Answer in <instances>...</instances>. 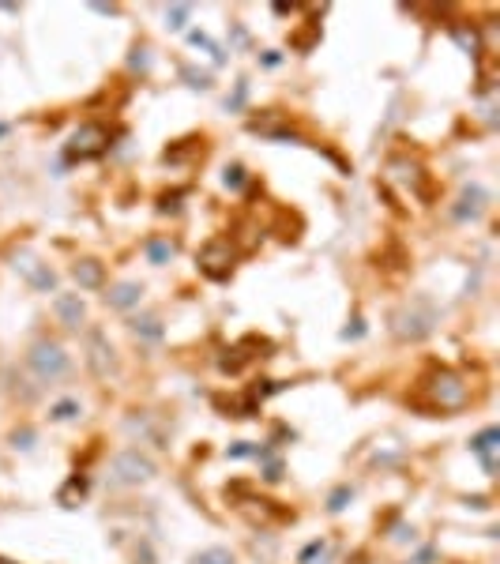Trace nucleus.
<instances>
[{
  "label": "nucleus",
  "mask_w": 500,
  "mask_h": 564,
  "mask_svg": "<svg viewBox=\"0 0 500 564\" xmlns=\"http://www.w3.org/2000/svg\"><path fill=\"white\" fill-rule=\"evenodd\" d=\"M151 478H154V463L140 448L117 451L113 463H109V482L113 485H140V482H151Z\"/></svg>",
  "instance_id": "5"
},
{
  "label": "nucleus",
  "mask_w": 500,
  "mask_h": 564,
  "mask_svg": "<svg viewBox=\"0 0 500 564\" xmlns=\"http://www.w3.org/2000/svg\"><path fill=\"white\" fill-rule=\"evenodd\" d=\"M485 203H489V192L481 188V184H467L462 196H459V203L451 207V215H455L459 222H474V218L485 215Z\"/></svg>",
  "instance_id": "9"
},
{
  "label": "nucleus",
  "mask_w": 500,
  "mask_h": 564,
  "mask_svg": "<svg viewBox=\"0 0 500 564\" xmlns=\"http://www.w3.org/2000/svg\"><path fill=\"white\" fill-rule=\"evenodd\" d=\"M196 264H200V271L207 275V279H215V282L229 279V275H234V264H237L234 237H211V241L200 248Z\"/></svg>",
  "instance_id": "4"
},
{
  "label": "nucleus",
  "mask_w": 500,
  "mask_h": 564,
  "mask_svg": "<svg viewBox=\"0 0 500 564\" xmlns=\"http://www.w3.org/2000/svg\"><path fill=\"white\" fill-rule=\"evenodd\" d=\"M192 151L203 154V140H181V147H166L162 159H166V162H181V159H188Z\"/></svg>",
  "instance_id": "18"
},
{
  "label": "nucleus",
  "mask_w": 500,
  "mask_h": 564,
  "mask_svg": "<svg viewBox=\"0 0 500 564\" xmlns=\"http://www.w3.org/2000/svg\"><path fill=\"white\" fill-rule=\"evenodd\" d=\"M395 323V335L399 339H425L433 331V323H437V312L425 305V312H418V305H406L403 312H395L392 316Z\"/></svg>",
  "instance_id": "7"
},
{
  "label": "nucleus",
  "mask_w": 500,
  "mask_h": 564,
  "mask_svg": "<svg viewBox=\"0 0 500 564\" xmlns=\"http://www.w3.org/2000/svg\"><path fill=\"white\" fill-rule=\"evenodd\" d=\"M26 369L38 376L42 384H57L72 373V362L64 354L61 343H49V339H38L31 350H26Z\"/></svg>",
  "instance_id": "1"
},
{
  "label": "nucleus",
  "mask_w": 500,
  "mask_h": 564,
  "mask_svg": "<svg viewBox=\"0 0 500 564\" xmlns=\"http://www.w3.org/2000/svg\"><path fill=\"white\" fill-rule=\"evenodd\" d=\"M245 98H248V83L241 79L237 90H234V98H226V109H241V106H245Z\"/></svg>",
  "instance_id": "29"
},
{
  "label": "nucleus",
  "mask_w": 500,
  "mask_h": 564,
  "mask_svg": "<svg viewBox=\"0 0 500 564\" xmlns=\"http://www.w3.org/2000/svg\"><path fill=\"white\" fill-rule=\"evenodd\" d=\"M245 166H226V170H222V184H226V188H245Z\"/></svg>",
  "instance_id": "24"
},
{
  "label": "nucleus",
  "mask_w": 500,
  "mask_h": 564,
  "mask_svg": "<svg viewBox=\"0 0 500 564\" xmlns=\"http://www.w3.org/2000/svg\"><path fill=\"white\" fill-rule=\"evenodd\" d=\"M425 392H429V399H433L437 410H462L467 399H470L462 376L451 373V369H433V376L425 380Z\"/></svg>",
  "instance_id": "3"
},
{
  "label": "nucleus",
  "mask_w": 500,
  "mask_h": 564,
  "mask_svg": "<svg viewBox=\"0 0 500 564\" xmlns=\"http://www.w3.org/2000/svg\"><path fill=\"white\" fill-rule=\"evenodd\" d=\"M128 64H132L136 72H147V64H151V53H147V45H140V49H132V61H128Z\"/></svg>",
  "instance_id": "31"
},
{
  "label": "nucleus",
  "mask_w": 500,
  "mask_h": 564,
  "mask_svg": "<svg viewBox=\"0 0 500 564\" xmlns=\"http://www.w3.org/2000/svg\"><path fill=\"white\" fill-rule=\"evenodd\" d=\"M12 444H15V448H34V429H15L12 433Z\"/></svg>",
  "instance_id": "30"
},
{
  "label": "nucleus",
  "mask_w": 500,
  "mask_h": 564,
  "mask_svg": "<svg viewBox=\"0 0 500 564\" xmlns=\"http://www.w3.org/2000/svg\"><path fill=\"white\" fill-rule=\"evenodd\" d=\"M113 147V132H109V124H102V121H87V124H79L76 132H72V140H68V159L72 162H90V159H102V154Z\"/></svg>",
  "instance_id": "2"
},
{
  "label": "nucleus",
  "mask_w": 500,
  "mask_h": 564,
  "mask_svg": "<svg viewBox=\"0 0 500 564\" xmlns=\"http://www.w3.org/2000/svg\"><path fill=\"white\" fill-rule=\"evenodd\" d=\"M365 335V328H361V320H354V328H346L342 331V339H361Z\"/></svg>",
  "instance_id": "32"
},
{
  "label": "nucleus",
  "mask_w": 500,
  "mask_h": 564,
  "mask_svg": "<svg viewBox=\"0 0 500 564\" xmlns=\"http://www.w3.org/2000/svg\"><path fill=\"white\" fill-rule=\"evenodd\" d=\"M72 275H76V282L83 286V290H98V286L106 282V267H102L98 260H76Z\"/></svg>",
  "instance_id": "13"
},
{
  "label": "nucleus",
  "mask_w": 500,
  "mask_h": 564,
  "mask_svg": "<svg viewBox=\"0 0 500 564\" xmlns=\"http://www.w3.org/2000/svg\"><path fill=\"white\" fill-rule=\"evenodd\" d=\"M226 456L229 459H245V456H256V448L248 440H237V444H229V448H226Z\"/></svg>",
  "instance_id": "28"
},
{
  "label": "nucleus",
  "mask_w": 500,
  "mask_h": 564,
  "mask_svg": "<svg viewBox=\"0 0 500 564\" xmlns=\"http://www.w3.org/2000/svg\"><path fill=\"white\" fill-rule=\"evenodd\" d=\"M181 76L188 79V87H196V90H211L215 87V79H211V72H196V68H181Z\"/></svg>",
  "instance_id": "21"
},
{
  "label": "nucleus",
  "mask_w": 500,
  "mask_h": 564,
  "mask_svg": "<svg viewBox=\"0 0 500 564\" xmlns=\"http://www.w3.org/2000/svg\"><path fill=\"white\" fill-rule=\"evenodd\" d=\"M15 271H19L38 293H53V290H57V271H53L49 264H42V260H34V256H26V252L15 256Z\"/></svg>",
  "instance_id": "8"
},
{
  "label": "nucleus",
  "mask_w": 500,
  "mask_h": 564,
  "mask_svg": "<svg viewBox=\"0 0 500 564\" xmlns=\"http://www.w3.org/2000/svg\"><path fill=\"white\" fill-rule=\"evenodd\" d=\"M140 298H143V286L140 282H117V286H109V290H106V301L113 305V309H120V312L136 309Z\"/></svg>",
  "instance_id": "12"
},
{
  "label": "nucleus",
  "mask_w": 500,
  "mask_h": 564,
  "mask_svg": "<svg viewBox=\"0 0 500 564\" xmlns=\"http://www.w3.org/2000/svg\"><path fill=\"white\" fill-rule=\"evenodd\" d=\"M350 501H354V489H350V485H339L335 493L328 497V512H335V515H339V512H342V508H346Z\"/></svg>",
  "instance_id": "22"
},
{
  "label": "nucleus",
  "mask_w": 500,
  "mask_h": 564,
  "mask_svg": "<svg viewBox=\"0 0 500 564\" xmlns=\"http://www.w3.org/2000/svg\"><path fill=\"white\" fill-rule=\"evenodd\" d=\"M320 38V23H309V31H301V34H293V45H298L301 53H309L312 49V42Z\"/></svg>",
  "instance_id": "26"
},
{
  "label": "nucleus",
  "mask_w": 500,
  "mask_h": 564,
  "mask_svg": "<svg viewBox=\"0 0 500 564\" xmlns=\"http://www.w3.org/2000/svg\"><path fill=\"white\" fill-rule=\"evenodd\" d=\"M192 564H234V553L222 549V545H211V549H203L192 557Z\"/></svg>",
  "instance_id": "17"
},
{
  "label": "nucleus",
  "mask_w": 500,
  "mask_h": 564,
  "mask_svg": "<svg viewBox=\"0 0 500 564\" xmlns=\"http://www.w3.org/2000/svg\"><path fill=\"white\" fill-rule=\"evenodd\" d=\"M323 549H328V542H323V538H320V542H309V545L301 549V557H298V561H301V564H312L316 557H323Z\"/></svg>",
  "instance_id": "27"
},
{
  "label": "nucleus",
  "mask_w": 500,
  "mask_h": 564,
  "mask_svg": "<svg viewBox=\"0 0 500 564\" xmlns=\"http://www.w3.org/2000/svg\"><path fill=\"white\" fill-rule=\"evenodd\" d=\"M128 323H132V331H136L140 339H147V343H159V339H162V320L151 316V312H143V316H132Z\"/></svg>",
  "instance_id": "14"
},
{
  "label": "nucleus",
  "mask_w": 500,
  "mask_h": 564,
  "mask_svg": "<svg viewBox=\"0 0 500 564\" xmlns=\"http://www.w3.org/2000/svg\"><path fill=\"white\" fill-rule=\"evenodd\" d=\"M53 312H57L61 328H68V331H79L83 328V316H87L79 293H57V298H53Z\"/></svg>",
  "instance_id": "10"
},
{
  "label": "nucleus",
  "mask_w": 500,
  "mask_h": 564,
  "mask_svg": "<svg viewBox=\"0 0 500 564\" xmlns=\"http://www.w3.org/2000/svg\"><path fill=\"white\" fill-rule=\"evenodd\" d=\"M497 448H500V429L497 425H489V429H481L474 440H470V451L481 459V467H485V474H493L497 470Z\"/></svg>",
  "instance_id": "11"
},
{
  "label": "nucleus",
  "mask_w": 500,
  "mask_h": 564,
  "mask_svg": "<svg viewBox=\"0 0 500 564\" xmlns=\"http://www.w3.org/2000/svg\"><path fill=\"white\" fill-rule=\"evenodd\" d=\"M0 564H15V561H8V557H0Z\"/></svg>",
  "instance_id": "36"
},
{
  "label": "nucleus",
  "mask_w": 500,
  "mask_h": 564,
  "mask_svg": "<svg viewBox=\"0 0 500 564\" xmlns=\"http://www.w3.org/2000/svg\"><path fill=\"white\" fill-rule=\"evenodd\" d=\"M451 34H455V42H459L467 53H481V42H478V31H474V26H470V31H467V26H451Z\"/></svg>",
  "instance_id": "19"
},
{
  "label": "nucleus",
  "mask_w": 500,
  "mask_h": 564,
  "mask_svg": "<svg viewBox=\"0 0 500 564\" xmlns=\"http://www.w3.org/2000/svg\"><path fill=\"white\" fill-rule=\"evenodd\" d=\"M87 365L98 380H109V373L117 369V357H113V346H109V335L102 328H90L87 331Z\"/></svg>",
  "instance_id": "6"
},
{
  "label": "nucleus",
  "mask_w": 500,
  "mask_h": 564,
  "mask_svg": "<svg viewBox=\"0 0 500 564\" xmlns=\"http://www.w3.org/2000/svg\"><path fill=\"white\" fill-rule=\"evenodd\" d=\"M147 260H151L154 267L170 264L173 260V241H166V237H151V241H147Z\"/></svg>",
  "instance_id": "16"
},
{
  "label": "nucleus",
  "mask_w": 500,
  "mask_h": 564,
  "mask_svg": "<svg viewBox=\"0 0 500 564\" xmlns=\"http://www.w3.org/2000/svg\"><path fill=\"white\" fill-rule=\"evenodd\" d=\"M264 64H267V68H275V64H279L282 57H279V53H264V57H260Z\"/></svg>",
  "instance_id": "34"
},
{
  "label": "nucleus",
  "mask_w": 500,
  "mask_h": 564,
  "mask_svg": "<svg viewBox=\"0 0 500 564\" xmlns=\"http://www.w3.org/2000/svg\"><path fill=\"white\" fill-rule=\"evenodd\" d=\"M0 136H8V124H0Z\"/></svg>",
  "instance_id": "35"
},
{
  "label": "nucleus",
  "mask_w": 500,
  "mask_h": 564,
  "mask_svg": "<svg viewBox=\"0 0 500 564\" xmlns=\"http://www.w3.org/2000/svg\"><path fill=\"white\" fill-rule=\"evenodd\" d=\"M267 482H279V478H282V463H271V467H267Z\"/></svg>",
  "instance_id": "33"
},
{
  "label": "nucleus",
  "mask_w": 500,
  "mask_h": 564,
  "mask_svg": "<svg viewBox=\"0 0 500 564\" xmlns=\"http://www.w3.org/2000/svg\"><path fill=\"white\" fill-rule=\"evenodd\" d=\"M76 414H79V403H76V399H61V403L49 410V418H53V421H72Z\"/></svg>",
  "instance_id": "23"
},
{
  "label": "nucleus",
  "mask_w": 500,
  "mask_h": 564,
  "mask_svg": "<svg viewBox=\"0 0 500 564\" xmlns=\"http://www.w3.org/2000/svg\"><path fill=\"white\" fill-rule=\"evenodd\" d=\"M188 15H192V8H188V4H173V8H166V23H170L173 31H184Z\"/></svg>",
  "instance_id": "20"
},
{
  "label": "nucleus",
  "mask_w": 500,
  "mask_h": 564,
  "mask_svg": "<svg viewBox=\"0 0 500 564\" xmlns=\"http://www.w3.org/2000/svg\"><path fill=\"white\" fill-rule=\"evenodd\" d=\"M83 497H87V478L76 474V478H68V485H64L61 493H57V501H61L64 508H76Z\"/></svg>",
  "instance_id": "15"
},
{
  "label": "nucleus",
  "mask_w": 500,
  "mask_h": 564,
  "mask_svg": "<svg viewBox=\"0 0 500 564\" xmlns=\"http://www.w3.org/2000/svg\"><path fill=\"white\" fill-rule=\"evenodd\" d=\"M188 42H192V45H203V49H207V53H211V57H215L218 64H222V61H226V53H222V45H215V42H211V38H207V34H200V31H192V34H188Z\"/></svg>",
  "instance_id": "25"
}]
</instances>
